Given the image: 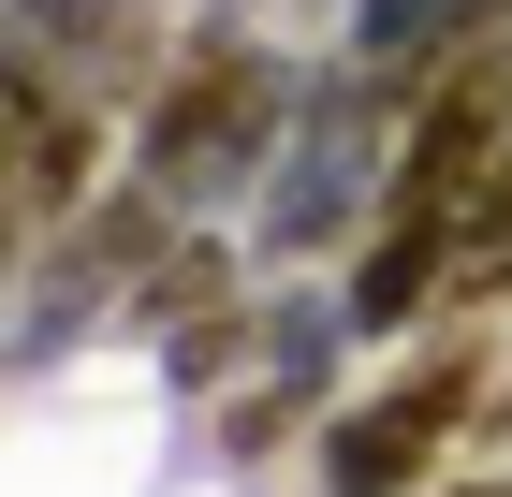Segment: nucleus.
<instances>
[{"label":"nucleus","mask_w":512,"mask_h":497,"mask_svg":"<svg viewBox=\"0 0 512 497\" xmlns=\"http://www.w3.org/2000/svg\"><path fill=\"white\" fill-rule=\"evenodd\" d=\"M278 132H308V74H293L249 15L205 0L191 30H176V59H161V88L132 103V176H161V191L205 220L220 191H249L278 161Z\"/></svg>","instance_id":"1"},{"label":"nucleus","mask_w":512,"mask_h":497,"mask_svg":"<svg viewBox=\"0 0 512 497\" xmlns=\"http://www.w3.org/2000/svg\"><path fill=\"white\" fill-rule=\"evenodd\" d=\"M483 410H498V337L483 322L410 337L381 395H352L322 424V497H425L454 468V439H483Z\"/></svg>","instance_id":"2"},{"label":"nucleus","mask_w":512,"mask_h":497,"mask_svg":"<svg viewBox=\"0 0 512 497\" xmlns=\"http://www.w3.org/2000/svg\"><path fill=\"white\" fill-rule=\"evenodd\" d=\"M176 220H191V205L161 191V176H132V161H118V176H103V191H88L74 220L44 234L30 264H15V307H30V366H44L59 337H74L88 307H118L132 278H147L161 249H176Z\"/></svg>","instance_id":"3"},{"label":"nucleus","mask_w":512,"mask_h":497,"mask_svg":"<svg viewBox=\"0 0 512 497\" xmlns=\"http://www.w3.org/2000/svg\"><path fill=\"white\" fill-rule=\"evenodd\" d=\"M176 30H191L176 0H15V44H44V59H59V74H74L88 103H118V117L161 88Z\"/></svg>","instance_id":"4"},{"label":"nucleus","mask_w":512,"mask_h":497,"mask_svg":"<svg viewBox=\"0 0 512 497\" xmlns=\"http://www.w3.org/2000/svg\"><path fill=\"white\" fill-rule=\"evenodd\" d=\"M205 307H249V234H220V220H176V249H161V264L118 293V322L161 351L176 322H205Z\"/></svg>","instance_id":"5"},{"label":"nucleus","mask_w":512,"mask_h":497,"mask_svg":"<svg viewBox=\"0 0 512 497\" xmlns=\"http://www.w3.org/2000/svg\"><path fill=\"white\" fill-rule=\"evenodd\" d=\"M425 497H512V468H483V483H425Z\"/></svg>","instance_id":"6"},{"label":"nucleus","mask_w":512,"mask_h":497,"mask_svg":"<svg viewBox=\"0 0 512 497\" xmlns=\"http://www.w3.org/2000/svg\"><path fill=\"white\" fill-rule=\"evenodd\" d=\"M220 15H264V0H220Z\"/></svg>","instance_id":"7"}]
</instances>
